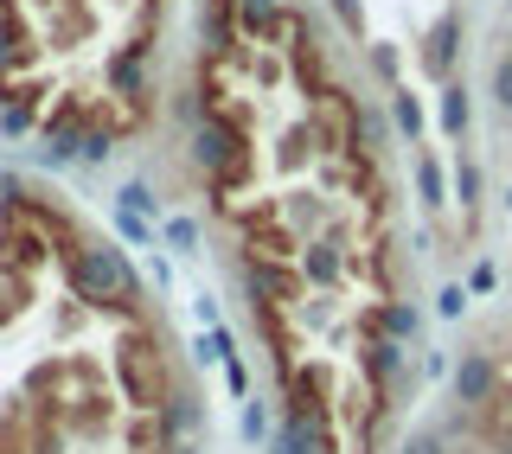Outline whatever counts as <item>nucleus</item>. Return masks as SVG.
I'll use <instances>...</instances> for the list:
<instances>
[{
  "label": "nucleus",
  "mask_w": 512,
  "mask_h": 454,
  "mask_svg": "<svg viewBox=\"0 0 512 454\" xmlns=\"http://www.w3.org/2000/svg\"><path fill=\"white\" fill-rule=\"evenodd\" d=\"M397 454H512V295L468 327L448 391L410 410Z\"/></svg>",
  "instance_id": "20e7f679"
},
{
  "label": "nucleus",
  "mask_w": 512,
  "mask_h": 454,
  "mask_svg": "<svg viewBox=\"0 0 512 454\" xmlns=\"http://www.w3.org/2000/svg\"><path fill=\"white\" fill-rule=\"evenodd\" d=\"M167 0H0V135L52 167L135 148L167 116Z\"/></svg>",
  "instance_id": "7ed1b4c3"
},
{
  "label": "nucleus",
  "mask_w": 512,
  "mask_h": 454,
  "mask_svg": "<svg viewBox=\"0 0 512 454\" xmlns=\"http://www.w3.org/2000/svg\"><path fill=\"white\" fill-rule=\"evenodd\" d=\"M276 454H397L416 384V250L397 141L308 0H192L167 90Z\"/></svg>",
  "instance_id": "f257e3e1"
},
{
  "label": "nucleus",
  "mask_w": 512,
  "mask_h": 454,
  "mask_svg": "<svg viewBox=\"0 0 512 454\" xmlns=\"http://www.w3.org/2000/svg\"><path fill=\"white\" fill-rule=\"evenodd\" d=\"M0 454H205L199 371L148 275L32 167H0Z\"/></svg>",
  "instance_id": "f03ea898"
}]
</instances>
